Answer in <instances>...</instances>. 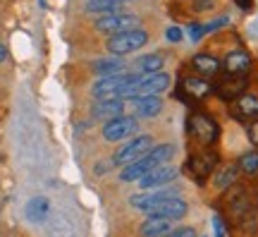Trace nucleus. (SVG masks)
Here are the masks:
<instances>
[{
  "mask_svg": "<svg viewBox=\"0 0 258 237\" xmlns=\"http://www.w3.org/2000/svg\"><path fill=\"white\" fill-rule=\"evenodd\" d=\"M175 154V149L170 144H160V146H153V149H148L146 154L137 158V161H132V163L124 165V170L120 173V177L124 182H134V180H141L148 170H153L156 165H163L167 163L170 158Z\"/></svg>",
  "mask_w": 258,
  "mask_h": 237,
  "instance_id": "f257e3e1",
  "label": "nucleus"
},
{
  "mask_svg": "<svg viewBox=\"0 0 258 237\" xmlns=\"http://www.w3.org/2000/svg\"><path fill=\"white\" fill-rule=\"evenodd\" d=\"M137 79V74H127V72H117V74H108L103 77L101 82L93 86V96L98 101L103 99H122L127 96L132 82Z\"/></svg>",
  "mask_w": 258,
  "mask_h": 237,
  "instance_id": "f03ea898",
  "label": "nucleus"
},
{
  "mask_svg": "<svg viewBox=\"0 0 258 237\" xmlns=\"http://www.w3.org/2000/svg\"><path fill=\"white\" fill-rule=\"evenodd\" d=\"M146 41H148V34L144 29H127V31H120V34H112L110 41H108V51L112 55L122 58V55L134 53L141 46H146Z\"/></svg>",
  "mask_w": 258,
  "mask_h": 237,
  "instance_id": "7ed1b4c3",
  "label": "nucleus"
},
{
  "mask_svg": "<svg viewBox=\"0 0 258 237\" xmlns=\"http://www.w3.org/2000/svg\"><path fill=\"white\" fill-rule=\"evenodd\" d=\"M170 86V77L165 72H153V74H137V79L132 82L127 91V99L132 96H158Z\"/></svg>",
  "mask_w": 258,
  "mask_h": 237,
  "instance_id": "20e7f679",
  "label": "nucleus"
},
{
  "mask_svg": "<svg viewBox=\"0 0 258 237\" xmlns=\"http://www.w3.org/2000/svg\"><path fill=\"white\" fill-rule=\"evenodd\" d=\"M186 127L191 132V137L203 146L215 144V139L220 134V132H218V125H215L208 115H203V113H194L191 118H189V122H186Z\"/></svg>",
  "mask_w": 258,
  "mask_h": 237,
  "instance_id": "39448f33",
  "label": "nucleus"
},
{
  "mask_svg": "<svg viewBox=\"0 0 258 237\" xmlns=\"http://www.w3.org/2000/svg\"><path fill=\"white\" fill-rule=\"evenodd\" d=\"M137 27L139 19L134 15H127V12H108L101 19H96V31H101V34H120V31Z\"/></svg>",
  "mask_w": 258,
  "mask_h": 237,
  "instance_id": "423d86ee",
  "label": "nucleus"
},
{
  "mask_svg": "<svg viewBox=\"0 0 258 237\" xmlns=\"http://www.w3.org/2000/svg\"><path fill=\"white\" fill-rule=\"evenodd\" d=\"M137 129H139L137 118H132V115H117V118H112L105 122L103 137L108 139V141H122V139L132 137Z\"/></svg>",
  "mask_w": 258,
  "mask_h": 237,
  "instance_id": "0eeeda50",
  "label": "nucleus"
},
{
  "mask_svg": "<svg viewBox=\"0 0 258 237\" xmlns=\"http://www.w3.org/2000/svg\"><path fill=\"white\" fill-rule=\"evenodd\" d=\"M148 149H151V137H134L132 141H127V144L122 146V149H117V154H115V158H112V163L117 165H127L132 163V161H137V158H141V156L146 154Z\"/></svg>",
  "mask_w": 258,
  "mask_h": 237,
  "instance_id": "6e6552de",
  "label": "nucleus"
},
{
  "mask_svg": "<svg viewBox=\"0 0 258 237\" xmlns=\"http://www.w3.org/2000/svg\"><path fill=\"white\" fill-rule=\"evenodd\" d=\"M246 84H249L246 74H230L227 72L225 77H222L220 84L213 86V91L225 101H234L237 96H241V93L246 91Z\"/></svg>",
  "mask_w": 258,
  "mask_h": 237,
  "instance_id": "1a4fd4ad",
  "label": "nucleus"
},
{
  "mask_svg": "<svg viewBox=\"0 0 258 237\" xmlns=\"http://www.w3.org/2000/svg\"><path fill=\"white\" fill-rule=\"evenodd\" d=\"M146 213L148 216H160V218H167V220H177L186 213V201L177 199V197H167V199L153 204Z\"/></svg>",
  "mask_w": 258,
  "mask_h": 237,
  "instance_id": "9d476101",
  "label": "nucleus"
},
{
  "mask_svg": "<svg viewBox=\"0 0 258 237\" xmlns=\"http://www.w3.org/2000/svg\"><path fill=\"white\" fill-rule=\"evenodd\" d=\"M177 175H179V170H177L175 165H167V163H163V165H156L153 170H148L139 182H141V187L144 189H158L160 184H165V182H172Z\"/></svg>",
  "mask_w": 258,
  "mask_h": 237,
  "instance_id": "9b49d317",
  "label": "nucleus"
},
{
  "mask_svg": "<svg viewBox=\"0 0 258 237\" xmlns=\"http://www.w3.org/2000/svg\"><path fill=\"white\" fill-rule=\"evenodd\" d=\"M215 163H218L215 154H211V151H201V154H194L191 158H189L186 168H189V173H191L199 182H203V180L211 175L213 168H215Z\"/></svg>",
  "mask_w": 258,
  "mask_h": 237,
  "instance_id": "f8f14e48",
  "label": "nucleus"
},
{
  "mask_svg": "<svg viewBox=\"0 0 258 237\" xmlns=\"http://www.w3.org/2000/svg\"><path fill=\"white\" fill-rule=\"evenodd\" d=\"M127 106L141 118H156L158 113L163 110V101L158 96H132L127 101Z\"/></svg>",
  "mask_w": 258,
  "mask_h": 237,
  "instance_id": "ddd939ff",
  "label": "nucleus"
},
{
  "mask_svg": "<svg viewBox=\"0 0 258 237\" xmlns=\"http://www.w3.org/2000/svg\"><path fill=\"white\" fill-rule=\"evenodd\" d=\"M232 113L241 120H256L258 118V96L253 93H241L232 103Z\"/></svg>",
  "mask_w": 258,
  "mask_h": 237,
  "instance_id": "4468645a",
  "label": "nucleus"
},
{
  "mask_svg": "<svg viewBox=\"0 0 258 237\" xmlns=\"http://www.w3.org/2000/svg\"><path fill=\"white\" fill-rule=\"evenodd\" d=\"M220 65L230 74H249L251 58H249V53H246V51H232V53L225 55V60H222Z\"/></svg>",
  "mask_w": 258,
  "mask_h": 237,
  "instance_id": "2eb2a0df",
  "label": "nucleus"
},
{
  "mask_svg": "<svg viewBox=\"0 0 258 237\" xmlns=\"http://www.w3.org/2000/svg\"><path fill=\"white\" fill-rule=\"evenodd\" d=\"M167 197H175V187L158 189V192H153V194H148V192H144V194H134V197L129 199V204H132L134 209H139V211H148L151 206H153V204L167 199Z\"/></svg>",
  "mask_w": 258,
  "mask_h": 237,
  "instance_id": "dca6fc26",
  "label": "nucleus"
},
{
  "mask_svg": "<svg viewBox=\"0 0 258 237\" xmlns=\"http://www.w3.org/2000/svg\"><path fill=\"white\" fill-rule=\"evenodd\" d=\"M122 110H124V101L122 99H103L93 106V115L101 120H112L122 115Z\"/></svg>",
  "mask_w": 258,
  "mask_h": 237,
  "instance_id": "f3484780",
  "label": "nucleus"
},
{
  "mask_svg": "<svg viewBox=\"0 0 258 237\" xmlns=\"http://www.w3.org/2000/svg\"><path fill=\"white\" fill-rule=\"evenodd\" d=\"M48 213H50V201L46 197H34V199H29L27 209H24V216H27L31 223H43L48 218Z\"/></svg>",
  "mask_w": 258,
  "mask_h": 237,
  "instance_id": "a211bd4d",
  "label": "nucleus"
},
{
  "mask_svg": "<svg viewBox=\"0 0 258 237\" xmlns=\"http://www.w3.org/2000/svg\"><path fill=\"white\" fill-rule=\"evenodd\" d=\"M182 91H184L182 99H203V96H208L213 91V84H208L206 79L186 77V79H182Z\"/></svg>",
  "mask_w": 258,
  "mask_h": 237,
  "instance_id": "6ab92c4d",
  "label": "nucleus"
},
{
  "mask_svg": "<svg viewBox=\"0 0 258 237\" xmlns=\"http://www.w3.org/2000/svg\"><path fill=\"white\" fill-rule=\"evenodd\" d=\"M170 230H172L170 220L160 218V216H151L141 223V235L144 237H165Z\"/></svg>",
  "mask_w": 258,
  "mask_h": 237,
  "instance_id": "aec40b11",
  "label": "nucleus"
},
{
  "mask_svg": "<svg viewBox=\"0 0 258 237\" xmlns=\"http://www.w3.org/2000/svg\"><path fill=\"white\" fill-rule=\"evenodd\" d=\"M191 65H194L196 72H203V74H218L220 72V60L213 58V55H206V53L194 55Z\"/></svg>",
  "mask_w": 258,
  "mask_h": 237,
  "instance_id": "412c9836",
  "label": "nucleus"
},
{
  "mask_svg": "<svg viewBox=\"0 0 258 237\" xmlns=\"http://www.w3.org/2000/svg\"><path fill=\"white\" fill-rule=\"evenodd\" d=\"M237 175H239V165H222L220 170L215 173V187L218 189H230L232 184L237 182Z\"/></svg>",
  "mask_w": 258,
  "mask_h": 237,
  "instance_id": "4be33fe9",
  "label": "nucleus"
},
{
  "mask_svg": "<svg viewBox=\"0 0 258 237\" xmlns=\"http://www.w3.org/2000/svg\"><path fill=\"white\" fill-rule=\"evenodd\" d=\"M139 70L144 74H153V72H163V65H165V58L158 53H151V55H144L139 58Z\"/></svg>",
  "mask_w": 258,
  "mask_h": 237,
  "instance_id": "5701e85b",
  "label": "nucleus"
},
{
  "mask_svg": "<svg viewBox=\"0 0 258 237\" xmlns=\"http://www.w3.org/2000/svg\"><path fill=\"white\" fill-rule=\"evenodd\" d=\"M122 3L124 0H86V10L93 12V15H108V12L120 10Z\"/></svg>",
  "mask_w": 258,
  "mask_h": 237,
  "instance_id": "b1692460",
  "label": "nucleus"
},
{
  "mask_svg": "<svg viewBox=\"0 0 258 237\" xmlns=\"http://www.w3.org/2000/svg\"><path fill=\"white\" fill-rule=\"evenodd\" d=\"M122 67H124V65H122L120 58H103V60H98V63H93V70H96V74H103V77L122 72Z\"/></svg>",
  "mask_w": 258,
  "mask_h": 237,
  "instance_id": "393cba45",
  "label": "nucleus"
},
{
  "mask_svg": "<svg viewBox=\"0 0 258 237\" xmlns=\"http://www.w3.org/2000/svg\"><path fill=\"white\" fill-rule=\"evenodd\" d=\"M239 170L246 175H258V151H246L239 158Z\"/></svg>",
  "mask_w": 258,
  "mask_h": 237,
  "instance_id": "a878e982",
  "label": "nucleus"
},
{
  "mask_svg": "<svg viewBox=\"0 0 258 237\" xmlns=\"http://www.w3.org/2000/svg\"><path fill=\"white\" fill-rule=\"evenodd\" d=\"M213 228H215V237H227V223L222 220V216H213Z\"/></svg>",
  "mask_w": 258,
  "mask_h": 237,
  "instance_id": "bb28decb",
  "label": "nucleus"
},
{
  "mask_svg": "<svg viewBox=\"0 0 258 237\" xmlns=\"http://www.w3.org/2000/svg\"><path fill=\"white\" fill-rule=\"evenodd\" d=\"M165 237H199L194 228H179V230H170Z\"/></svg>",
  "mask_w": 258,
  "mask_h": 237,
  "instance_id": "cd10ccee",
  "label": "nucleus"
},
{
  "mask_svg": "<svg viewBox=\"0 0 258 237\" xmlns=\"http://www.w3.org/2000/svg\"><path fill=\"white\" fill-rule=\"evenodd\" d=\"M249 139H251V144L258 146V122H253L249 127Z\"/></svg>",
  "mask_w": 258,
  "mask_h": 237,
  "instance_id": "c85d7f7f",
  "label": "nucleus"
},
{
  "mask_svg": "<svg viewBox=\"0 0 258 237\" xmlns=\"http://www.w3.org/2000/svg\"><path fill=\"white\" fill-rule=\"evenodd\" d=\"M167 38H170V41H179V38H182V31L177 27H170L167 29Z\"/></svg>",
  "mask_w": 258,
  "mask_h": 237,
  "instance_id": "c756f323",
  "label": "nucleus"
},
{
  "mask_svg": "<svg viewBox=\"0 0 258 237\" xmlns=\"http://www.w3.org/2000/svg\"><path fill=\"white\" fill-rule=\"evenodd\" d=\"M215 0H196V10H211Z\"/></svg>",
  "mask_w": 258,
  "mask_h": 237,
  "instance_id": "7c9ffc66",
  "label": "nucleus"
},
{
  "mask_svg": "<svg viewBox=\"0 0 258 237\" xmlns=\"http://www.w3.org/2000/svg\"><path fill=\"white\" fill-rule=\"evenodd\" d=\"M203 34V27H199V24H194L191 27V41H199Z\"/></svg>",
  "mask_w": 258,
  "mask_h": 237,
  "instance_id": "2f4dec72",
  "label": "nucleus"
},
{
  "mask_svg": "<svg viewBox=\"0 0 258 237\" xmlns=\"http://www.w3.org/2000/svg\"><path fill=\"white\" fill-rule=\"evenodd\" d=\"M5 58H8V48H5V46H3V43H0V63H3Z\"/></svg>",
  "mask_w": 258,
  "mask_h": 237,
  "instance_id": "473e14b6",
  "label": "nucleus"
},
{
  "mask_svg": "<svg viewBox=\"0 0 258 237\" xmlns=\"http://www.w3.org/2000/svg\"><path fill=\"white\" fill-rule=\"evenodd\" d=\"M237 3H239V5H244V8L249 5V0H237Z\"/></svg>",
  "mask_w": 258,
  "mask_h": 237,
  "instance_id": "72a5a7b5",
  "label": "nucleus"
},
{
  "mask_svg": "<svg viewBox=\"0 0 258 237\" xmlns=\"http://www.w3.org/2000/svg\"><path fill=\"white\" fill-rule=\"evenodd\" d=\"M38 3H41V5H43V3H46V0H38Z\"/></svg>",
  "mask_w": 258,
  "mask_h": 237,
  "instance_id": "f704fd0d",
  "label": "nucleus"
}]
</instances>
